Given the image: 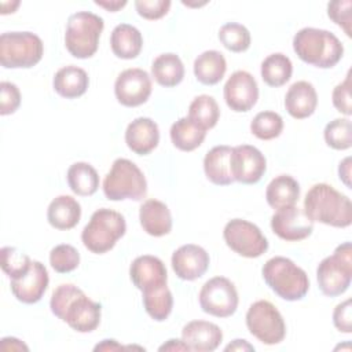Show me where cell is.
Masks as SVG:
<instances>
[{"instance_id": "obj_1", "label": "cell", "mask_w": 352, "mask_h": 352, "mask_svg": "<svg viewBox=\"0 0 352 352\" xmlns=\"http://www.w3.org/2000/svg\"><path fill=\"white\" fill-rule=\"evenodd\" d=\"M50 308L58 319L78 333H91L100 323L102 305L72 283L59 285L52 292Z\"/></svg>"}, {"instance_id": "obj_2", "label": "cell", "mask_w": 352, "mask_h": 352, "mask_svg": "<svg viewBox=\"0 0 352 352\" xmlns=\"http://www.w3.org/2000/svg\"><path fill=\"white\" fill-rule=\"evenodd\" d=\"M304 212L311 221L345 228L352 223L351 199L327 183L314 184L304 198Z\"/></svg>"}, {"instance_id": "obj_3", "label": "cell", "mask_w": 352, "mask_h": 352, "mask_svg": "<svg viewBox=\"0 0 352 352\" xmlns=\"http://www.w3.org/2000/svg\"><path fill=\"white\" fill-rule=\"evenodd\" d=\"M293 50L297 56L315 67H334L344 55V45L338 37L323 29L302 28L293 37Z\"/></svg>"}, {"instance_id": "obj_4", "label": "cell", "mask_w": 352, "mask_h": 352, "mask_svg": "<svg viewBox=\"0 0 352 352\" xmlns=\"http://www.w3.org/2000/svg\"><path fill=\"white\" fill-rule=\"evenodd\" d=\"M261 274L267 286L286 301H298L309 290L307 272L287 257L275 256L267 260Z\"/></svg>"}, {"instance_id": "obj_5", "label": "cell", "mask_w": 352, "mask_h": 352, "mask_svg": "<svg viewBox=\"0 0 352 352\" xmlns=\"http://www.w3.org/2000/svg\"><path fill=\"white\" fill-rule=\"evenodd\" d=\"M125 231L124 216L113 209L102 208L92 213L81 232V241L89 252L103 254L116 246L117 241L125 235Z\"/></svg>"}, {"instance_id": "obj_6", "label": "cell", "mask_w": 352, "mask_h": 352, "mask_svg": "<svg viewBox=\"0 0 352 352\" xmlns=\"http://www.w3.org/2000/svg\"><path fill=\"white\" fill-rule=\"evenodd\" d=\"M103 19L89 11H78L67 19L65 45L72 56L87 59L95 55L103 32Z\"/></svg>"}, {"instance_id": "obj_7", "label": "cell", "mask_w": 352, "mask_h": 352, "mask_svg": "<svg viewBox=\"0 0 352 352\" xmlns=\"http://www.w3.org/2000/svg\"><path fill=\"white\" fill-rule=\"evenodd\" d=\"M103 192L110 201H140L147 194V182L135 162L117 158L104 176Z\"/></svg>"}, {"instance_id": "obj_8", "label": "cell", "mask_w": 352, "mask_h": 352, "mask_svg": "<svg viewBox=\"0 0 352 352\" xmlns=\"http://www.w3.org/2000/svg\"><path fill=\"white\" fill-rule=\"evenodd\" d=\"M316 280L320 292L327 297L341 296L352 280L351 242L338 245L331 256L324 257L316 268Z\"/></svg>"}, {"instance_id": "obj_9", "label": "cell", "mask_w": 352, "mask_h": 352, "mask_svg": "<svg viewBox=\"0 0 352 352\" xmlns=\"http://www.w3.org/2000/svg\"><path fill=\"white\" fill-rule=\"evenodd\" d=\"M43 54V41L32 32H6L0 36V63L6 69L33 67Z\"/></svg>"}, {"instance_id": "obj_10", "label": "cell", "mask_w": 352, "mask_h": 352, "mask_svg": "<svg viewBox=\"0 0 352 352\" xmlns=\"http://www.w3.org/2000/svg\"><path fill=\"white\" fill-rule=\"evenodd\" d=\"M246 326L249 333L265 345L279 344L286 336V324L280 312L267 300H258L249 307Z\"/></svg>"}, {"instance_id": "obj_11", "label": "cell", "mask_w": 352, "mask_h": 352, "mask_svg": "<svg viewBox=\"0 0 352 352\" xmlns=\"http://www.w3.org/2000/svg\"><path fill=\"white\" fill-rule=\"evenodd\" d=\"M223 238L232 252L246 258L260 257L268 249V241L261 230L243 219L230 220L223 230Z\"/></svg>"}, {"instance_id": "obj_12", "label": "cell", "mask_w": 352, "mask_h": 352, "mask_svg": "<svg viewBox=\"0 0 352 352\" xmlns=\"http://www.w3.org/2000/svg\"><path fill=\"white\" fill-rule=\"evenodd\" d=\"M199 305L205 314L216 318H228L235 314L239 302L234 283L224 276H214L199 290Z\"/></svg>"}, {"instance_id": "obj_13", "label": "cell", "mask_w": 352, "mask_h": 352, "mask_svg": "<svg viewBox=\"0 0 352 352\" xmlns=\"http://www.w3.org/2000/svg\"><path fill=\"white\" fill-rule=\"evenodd\" d=\"M151 78L139 67H131L118 74L114 82L117 100L125 107H136L147 102L151 95Z\"/></svg>"}, {"instance_id": "obj_14", "label": "cell", "mask_w": 352, "mask_h": 352, "mask_svg": "<svg viewBox=\"0 0 352 352\" xmlns=\"http://www.w3.org/2000/svg\"><path fill=\"white\" fill-rule=\"evenodd\" d=\"M265 170L267 160L257 147L250 144H239L232 147L231 175L234 182H239L242 184H254L260 182Z\"/></svg>"}, {"instance_id": "obj_15", "label": "cell", "mask_w": 352, "mask_h": 352, "mask_svg": "<svg viewBox=\"0 0 352 352\" xmlns=\"http://www.w3.org/2000/svg\"><path fill=\"white\" fill-rule=\"evenodd\" d=\"M271 228L275 235L287 242H297L308 238L314 231V221L308 219L304 209L287 206L278 209L271 217Z\"/></svg>"}, {"instance_id": "obj_16", "label": "cell", "mask_w": 352, "mask_h": 352, "mask_svg": "<svg viewBox=\"0 0 352 352\" xmlns=\"http://www.w3.org/2000/svg\"><path fill=\"white\" fill-rule=\"evenodd\" d=\"M258 99V85L256 78L245 70L234 72L224 84V100L236 113L249 111Z\"/></svg>"}, {"instance_id": "obj_17", "label": "cell", "mask_w": 352, "mask_h": 352, "mask_svg": "<svg viewBox=\"0 0 352 352\" xmlns=\"http://www.w3.org/2000/svg\"><path fill=\"white\" fill-rule=\"evenodd\" d=\"M50 283L48 271L40 261H32L29 271L16 279H11L10 287L14 297L23 304L38 302Z\"/></svg>"}, {"instance_id": "obj_18", "label": "cell", "mask_w": 352, "mask_h": 352, "mask_svg": "<svg viewBox=\"0 0 352 352\" xmlns=\"http://www.w3.org/2000/svg\"><path fill=\"white\" fill-rule=\"evenodd\" d=\"M208 252L194 243H187L176 249L172 254L170 264L175 274L183 280H195L209 268Z\"/></svg>"}, {"instance_id": "obj_19", "label": "cell", "mask_w": 352, "mask_h": 352, "mask_svg": "<svg viewBox=\"0 0 352 352\" xmlns=\"http://www.w3.org/2000/svg\"><path fill=\"white\" fill-rule=\"evenodd\" d=\"M129 276L132 283L140 292L164 286L168 280L165 264L161 258L151 254L136 257L129 267Z\"/></svg>"}, {"instance_id": "obj_20", "label": "cell", "mask_w": 352, "mask_h": 352, "mask_svg": "<svg viewBox=\"0 0 352 352\" xmlns=\"http://www.w3.org/2000/svg\"><path fill=\"white\" fill-rule=\"evenodd\" d=\"M182 340L190 351L212 352L223 341L221 329L208 320H191L182 330Z\"/></svg>"}, {"instance_id": "obj_21", "label": "cell", "mask_w": 352, "mask_h": 352, "mask_svg": "<svg viewBox=\"0 0 352 352\" xmlns=\"http://www.w3.org/2000/svg\"><path fill=\"white\" fill-rule=\"evenodd\" d=\"M125 143L138 155L150 154L160 143V129L155 121L148 117H138L128 124Z\"/></svg>"}, {"instance_id": "obj_22", "label": "cell", "mask_w": 352, "mask_h": 352, "mask_svg": "<svg viewBox=\"0 0 352 352\" xmlns=\"http://www.w3.org/2000/svg\"><path fill=\"white\" fill-rule=\"evenodd\" d=\"M316 106L318 94L311 82L301 80L290 85L285 96V109L293 118H308L315 113Z\"/></svg>"}, {"instance_id": "obj_23", "label": "cell", "mask_w": 352, "mask_h": 352, "mask_svg": "<svg viewBox=\"0 0 352 352\" xmlns=\"http://www.w3.org/2000/svg\"><path fill=\"white\" fill-rule=\"evenodd\" d=\"M139 220L143 231L151 236H164L172 230L169 208L158 199H147L139 209Z\"/></svg>"}, {"instance_id": "obj_24", "label": "cell", "mask_w": 352, "mask_h": 352, "mask_svg": "<svg viewBox=\"0 0 352 352\" xmlns=\"http://www.w3.org/2000/svg\"><path fill=\"white\" fill-rule=\"evenodd\" d=\"M232 147L220 144L210 148L204 158V170L209 182L216 186H228L234 182L231 175Z\"/></svg>"}, {"instance_id": "obj_25", "label": "cell", "mask_w": 352, "mask_h": 352, "mask_svg": "<svg viewBox=\"0 0 352 352\" xmlns=\"http://www.w3.org/2000/svg\"><path fill=\"white\" fill-rule=\"evenodd\" d=\"M89 85L87 72L78 66L69 65L59 69L52 80L55 92L66 99H74L84 95Z\"/></svg>"}, {"instance_id": "obj_26", "label": "cell", "mask_w": 352, "mask_h": 352, "mask_svg": "<svg viewBox=\"0 0 352 352\" xmlns=\"http://www.w3.org/2000/svg\"><path fill=\"white\" fill-rule=\"evenodd\" d=\"M81 219V206L70 195H59L51 201L47 209V220L56 230H72Z\"/></svg>"}, {"instance_id": "obj_27", "label": "cell", "mask_w": 352, "mask_h": 352, "mask_svg": "<svg viewBox=\"0 0 352 352\" xmlns=\"http://www.w3.org/2000/svg\"><path fill=\"white\" fill-rule=\"evenodd\" d=\"M110 47L117 58L135 59L143 47L142 33L129 23H120L110 34Z\"/></svg>"}, {"instance_id": "obj_28", "label": "cell", "mask_w": 352, "mask_h": 352, "mask_svg": "<svg viewBox=\"0 0 352 352\" xmlns=\"http://www.w3.org/2000/svg\"><path fill=\"white\" fill-rule=\"evenodd\" d=\"M300 198V184L290 175L274 177L265 190V199L274 209H282L296 205Z\"/></svg>"}, {"instance_id": "obj_29", "label": "cell", "mask_w": 352, "mask_h": 352, "mask_svg": "<svg viewBox=\"0 0 352 352\" xmlns=\"http://www.w3.org/2000/svg\"><path fill=\"white\" fill-rule=\"evenodd\" d=\"M227 70V62L220 51H204L194 60L195 78L204 85H214L221 81Z\"/></svg>"}, {"instance_id": "obj_30", "label": "cell", "mask_w": 352, "mask_h": 352, "mask_svg": "<svg viewBox=\"0 0 352 352\" xmlns=\"http://www.w3.org/2000/svg\"><path fill=\"white\" fill-rule=\"evenodd\" d=\"M151 74L154 80L166 88L176 87L184 78V66L179 55L166 52L158 55L151 63Z\"/></svg>"}, {"instance_id": "obj_31", "label": "cell", "mask_w": 352, "mask_h": 352, "mask_svg": "<svg viewBox=\"0 0 352 352\" xmlns=\"http://www.w3.org/2000/svg\"><path fill=\"white\" fill-rule=\"evenodd\" d=\"M169 133L173 146L182 151H192L198 148L206 136V131L188 117H183L175 121Z\"/></svg>"}, {"instance_id": "obj_32", "label": "cell", "mask_w": 352, "mask_h": 352, "mask_svg": "<svg viewBox=\"0 0 352 352\" xmlns=\"http://www.w3.org/2000/svg\"><path fill=\"white\" fill-rule=\"evenodd\" d=\"M70 190L80 197H89L99 187V175L88 162H74L66 173Z\"/></svg>"}, {"instance_id": "obj_33", "label": "cell", "mask_w": 352, "mask_h": 352, "mask_svg": "<svg viewBox=\"0 0 352 352\" xmlns=\"http://www.w3.org/2000/svg\"><path fill=\"white\" fill-rule=\"evenodd\" d=\"M292 73V60L285 54H271L261 62V78L270 87L278 88L285 85L290 80Z\"/></svg>"}, {"instance_id": "obj_34", "label": "cell", "mask_w": 352, "mask_h": 352, "mask_svg": "<svg viewBox=\"0 0 352 352\" xmlns=\"http://www.w3.org/2000/svg\"><path fill=\"white\" fill-rule=\"evenodd\" d=\"M143 305L150 318L157 322H164L172 312L173 296L166 285L142 292Z\"/></svg>"}, {"instance_id": "obj_35", "label": "cell", "mask_w": 352, "mask_h": 352, "mask_svg": "<svg viewBox=\"0 0 352 352\" xmlns=\"http://www.w3.org/2000/svg\"><path fill=\"white\" fill-rule=\"evenodd\" d=\"M220 117V109L216 99L210 95H199L194 98L188 107V118L202 129H212Z\"/></svg>"}, {"instance_id": "obj_36", "label": "cell", "mask_w": 352, "mask_h": 352, "mask_svg": "<svg viewBox=\"0 0 352 352\" xmlns=\"http://www.w3.org/2000/svg\"><path fill=\"white\" fill-rule=\"evenodd\" d=\"M250 131L261 140H271L282 133L283 120L275 111H260L252 120Z\"/></svg>"}, {"instance_id": "obj_37", "label": "cell", "mask_w": 352, "mask_h": 352, "mask_svg": "<svg viewBox=\"0 0 352 352\" xmlns=\"http://www.w3.org/2000/svg\"><path fill=\"white\" fill-rule=\"evenodd\" d=\"M324 142L334 150H346L352 146V124L349 118H336L323 131Z\"/></svg>"}, {"instance_id": "obj_38", "label": "cell", "mask_w": 352, "mask_h": 352, "mask_svg": "<svg viewBox=\"0 0 352 352\" xmlns=\"http://www.w3.org/2000/svg\"><path fill=\"white\" fill-rule=\"evenodd\" d=\"M220 43L231 52H243L250 47L249 30L236 22H228L219 30Z\"/></svg>"}, {"instance_id": "obj_39", "label": "cell", "mask_w": 352, "mask_h": 352, "mask_svg": "<svg viewBox=\"0 0 352 352\" xmlns=\"http://www.w3.org/2000/svg\"><path fill=\"white\" fill-rule=\"evenodd\" d=\"M0 256H1V270L11 279L23 276L32 265L30 257L23 252L18 250L16 248L4 246L0 250Z\"/></svg>"}, {"instance_id": "obj_40", "label": "cell", "mask_w": 352, "mask_h": 352, "mask_svg": "<svg viewBox=\"0 0 352 352\" xmlns=\"http://www.w3.org/2000/svg\"><path fill=\"white\" fill-rule=\"evenodd\" d=\"M50 264L59 274L74 271L80 264L78 250L67 243L56 245L50 252Z\"/></svg>"}, {"instance_id": "obj_41", "label": "cell", "mask_w": 352, "mask_h": 352, "mask_svg": "<svg viewBox=\"0 0 352 352\" xmlns=\"http://www.w3.org/2000/svg\"><path fill=\"white\" fill-rule=\"evenodd\" d=\"M351 8L352 1L351 0H336L330 1L327 4V15L329 18L344 29L345 34L351 37Z\"/></svg>"}, {"instance_id": "obj_42", "label": "cell", "mask_w": 352, "mask_h": 352, "mask_svg": "<svg viewBox=\"0 0 352 352\" xmlns=\"http://www.w3.org/2000/svg\"><path fill=\"white\" fill-rule=\"evenodd\" d=\"M21 104V92L19 88L10 82L1 81L0 82V114L8 116L18 110Z\"/></svg>"}, {"instance_id": "obj_43", "label": "cell", "mask_w": 352, "mask_h": 352, "mask_svg": "<svg viewBox=\"0 0 352 352\" xmlns=\"http://www.w3.org/2000/svg\"><path fill=\"white\" fill-rule=\"evenodd\" d=\"M135 8L138 14L148 21H155L168 14L170 8L169 0H136Z\"/></svg>"}, {"instance_id": "obj_44", "label": "cell", "mask_w": 352, "mask_h": 352, "mask_svg": "<svg viewBox=\"0 0 352 352\" xmlns=\"http://www.w3.org/2000/svg\"><path fill=\"white\" fill-rule=\"evenodd\" d=\"M333 106L342 114H352V102H351V70L346 73V77L342 82L337 84L331 95Z\"/></svg>"}, {"instance_id": "obj_45", "label": "cell", "mask_w": 352, "mask_h": 352, "mask_svg": "<svg viewBox=\"0 0 352 352\" xmlns=\"http://www.w3.org/2000/svg\"><path fill=\"white\" fill-rule=\"evenodd\" d=\"M351 298L337 304L333 312V323L336 329L341 333H351L352 331V305Z\"/></svg>"}, {"instance_id": "obj_46", "label": "cell", "mask_w": 352, "mask_h": 352, "mask_svg": "<svg viewBox=\"0 0 352 352\" xmlns=\"http://www.w3.org/2000/svg\"><path fill=\"white\" fill-rule=\"evenodd\" d=\"M0 348L3 351H29V348L15 337H4L0 341Z\"/></svg>"}, {"instance_id": "obj_47", "label": "cell", "mask_w": 352, "mask_h": 352, "mask_svg": "<svg viewBox=\"0 0 352 352\" xmlns=\"http://www.w3.org/2000/svg\"><path fill=\"white\" fill-rule=\"evenodd\" d=\"M338 176H340V180L348 187L351 188V157H346L344 158L341 162H340V166H338Z\"/></svg>"}, {"instance_id": "obj_48", "label": "cell", "mask_w": 352, "mask_h": 352, "mask_svg": "<svg viewBox=\"0 0 352 352\" xmlns=\"http://www.w3.org/2000/svg\"><path fill=\"white\" fill-rule=\"evenodd\" d=\"M160 351H190V348L183 340L170 338L164 345L160 346Z\"/></svg>"}, {"instance_id": "obj_49", "label": "cell", "mask_w": 352, "mask_h": 352, "mask_svg": "<svg viewBox=\"0 0 352 352\" xmlns=\"http://www.w3.org/2000/svg\"><path fill=\"white\" fill-rule=\"evenodd\" d=\"M224 351H254V346L246 340H234L224 348Z\"/></svg>"}, {"instance_id": "obj_50", "label": "cell", "mask_w": 352, "mask_h": 352, "mask_svg": "<svg viewBox=\"0 0 352 352\" xmlns=\"http://www.w3.org/2000/svg\"><path fill=\"white\" fill-rule=\"evenodd\" d=\"M95 4L99 6V7L106 8V10L110 11V12H116V11H118L120 8L125 7V6H126V1H125V0H122V1H120V0H116V1H99V0H95Z\"/></svg>"}, {"instance_id": "obj_51", "label": "cell", "mask_w": 352, "mask_h": 352, "mask_svg": "<svg viewBox=\"0 0 352 352\" xmlns=\"http://www.w3.org/2000/svg\"><path fill=\"white\" fill-rule=\"evenodd\" d=\"M124 346L121 344H118L116 340H103L100 344L95 345L94 351H117V349H122Z\"/></svg>"}]
</instances>
